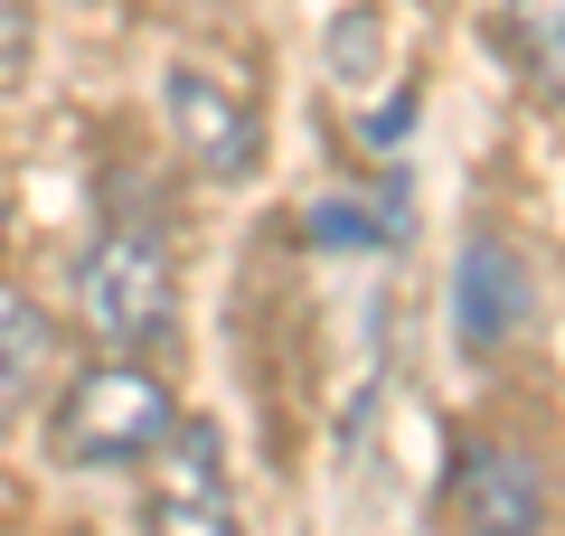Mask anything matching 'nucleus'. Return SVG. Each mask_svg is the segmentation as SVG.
<instances>
[{
	"label": "nucleus",
	"instance_id": "obj_8",
	"mask_svg": "<svg viewBox=\"0 0 565 536\" xmlns=\"http://www.w3.org/2000/svg\"><path fill=\"white\" fill-rule=\"evenodd\" d=\"M500 47L546 104H565V0H500Z\"/></svg>",
	"mask_w": 565,
	"mask_h": 536
},
{
	"label": "nucleus",
	"instance_id": "obj_1",
	"mask_svg": "<svg viewBox=\"0 0 565 536\" xmlns=\"http://www.w3.org/2000/svg\"><path fill=\"white\" fill-rule=\"evenodd\" d=\"M180 424L170 377H151V357H95L57 386V415H47V452L66 471H114V461H151Z\"/></svg>",
	"mask_w": 565,
	"mask_h": 536
},
{
	"label": "nucleus",
	"instance_id": "obj_2",
	"mask_svg": "<svg viewBox=\"0 0 565 536\" xmlns=\"http://www.w3.org/2000/svg\"><path fill=\"white\" fill-rule=\"evenodd\" d=\"M76 320L122 357L161 349V339L180 330V264H170V245L151 236V226L114 217L76 255Z\"/></svg>",
	"mask_w": 565,
	"mask_h": 536
},
{
	"label": "nucleus",
	"instance_id": "obj_9",
	"mask_svg": "<svg viewBox=\"0 0 565 536\" xmlns=\"http://www.w3.org/2000/svg\"><path fill=\"white\" fill-rule=\"evenodd\" d=\"M330 66H340V85H367L386 66V29L377 10H340V29H330Z\"/></svg>",
	"mask_w": 565,
	"mask_h": 536
},
{
	"label": "nucleus",
	"instance_id": "obj_3",
	"mask_svg": "<svg viewBox=\"0 0 565 536\" xmlns=\"http://www.w3.org/2000/svg\"><path fill=\"white\" fill-rule=\"evenodd\" d=\"M151 536H245L236 490H226V442L207 415H180L151 452Z\"/></svg>",
	"mask_w": 565,
	"mask_h": 536
},
{
	"label": "nucleus",
	"instance_id": "obj_11",
	"mask_svg": "<svg viewBox=\"0 0 565 536\" xmlns=\"http://www.w3.org/2000/svg\"><path fill=\"white\" fill-rule=\"evenodd\" d=\"M0 236H10V207H0Z\"/></svg>",
	"mask_w": 565,
	"mask_h": 536
},
{
	"label": "nucleus",
	"instance_id": "obj_4",
	"mask_svg": "<svg viewBox=\"0 0 565 536\" xmlns=\"http://www.w3.org/2000/svg\"><path fill=\"white\" fill-rule=\"evenodd\" d=\"M444 508L462 536H546V480L519 442L471 433L444 471Z\"/></svg>",
	"mask_w": 565,
	"mask_h": 536
},
{
	"label": "nucleus",
	"instance_id": "obj_5",
	"mask_svg": "<svg viewBox=\"0 0 565 536\" xmlns=\"http://www.w3.org/2000/svg\"><path fill=\"white\" fill-rule=\"evenodd\" d=\"M161 104H170V141L189 151V170H207V179H255L264 170V114L226 76H207V66H170Z\"/></svg>",
	"mask_w": 565,
	"mask_h": 536
},
{
	"label": "nucleus",
	"instance_id": "obj_7",
	"mask_svg": "<svg viewBox=\"0 0 565 536\" xmlns=\"http://www.w3.org/2000/svg\"><path fill=\"white\" fill-rule=\"evenodd\" d=\"M47 377H57V320L39 301L0 292V424H20L47 396Z\"/></svg>",
	"mask_w": 565,
	"mask_h": 536
},
{
	"label": "nucleus",
	"instance_id": "obj_10",
	"mask_svg": "<svg viewBox=\"0 0 565 536\" xmlns=\"http://www.w3.org/2000/svg\"><path fill=\"white\" fill-rule=\"evenodd\" d=\"M29 76V0H0V85Z\"/></svg>",
	"mask_w": 565,
	"mask_h": 536
},
{
	"label": "nucleus",
	"instance_id": "obj_6",
	"mask_svg": "<svg viewBox=\"0 0 565 536\" xmlns=\"http://www.w3.org/2000/svg\"><path fill=\"white\" fill-rule=\"evenodd\" d=\"M519 320H527V264L481 226V236L462 245V274H452V339L490 357Z\"/></svg>",
	"mask_w": 565,
	"mask_h": 536
}]
</instances>
